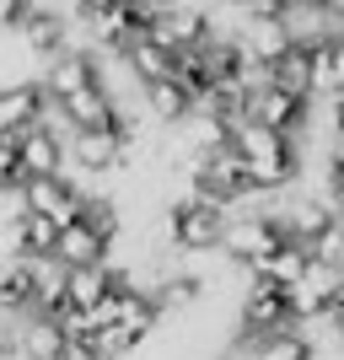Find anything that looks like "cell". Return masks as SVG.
I'll return each mask as SVG.
<instances>
[{
  "mask_svg": "<svg viewBox=\"0 0 344 360\" xmlns=\"http://www.w3.org/2000/svg\"><path fill=\"white\" fill-rule=\"evenodd\" d=\"M172 215H178V248L183 253H210V248H221L226 237V221H231V210L226 205H215V199H178L172 205Z\"/></svg>",
  "mask_w": 344,
  "mask_h": 360,
  "instance_id": "6",
  "label": "cell"
},
{
  "mask_svg": "<svg viewBox=\"0 0 344 360\" xmlns=\"http://www.w3.org/2000/svg\"><path fill=\"white\" fill-rule=\"evenodd\" d=\"M124 60H129V75L146 86V81H172V75L183 70V49L162 44L156 32H140L135 44L124 49Z\"/></svg>",
  "mask_w": 344,
  "mask_h": 360,
  "instance_id": "16",
  "label": "cell"
},
{
  "mask_svg": "<svg viewBox=\"0 0 344 360\" xmlns=\"http://www.w3.org/2000/svg\"><path fill=\"white\" fill-rule=\"evenodd\" d=\"M296 6H333V0H296Z\"/></svg>",
  "mask_w": 344,
  "mask_h": 360,
  "instance_id": "31",
  "label": "cell"
},
{
  "mask_svg": "<svg viewBox=\"0 0 344 360\" xmlns=\"http://www.w3.org/2000/svg\"><path fill=\"white\" fill-rule=\"evenodd\" d=\"M119 285H129V280H124L119 269H113V264H65V301H70L75 312H91V307H103L108 296H113V290Z\"/></svg>",
  "mask_w": 344,
  "mask_h": 360,
  "instance_id": "11",
  "label": "cell"
},
{
  "mask_svg": "<svg viewBox=\"0 0 344 360\" xmlns=\"http://www.w3.org/2000/svg\"><path fill=\"white\" fill-rule=\"evenodd\" d=\"M27 178H32V172H27V162H22L16 135H0V194H16Z\"/></svg>",
  "mask_w": 344,
  "mask_h": 360,
  "instance_id": "26",
  "label": "cell"
},
{
  "mask_svg": "<svg viewBox=\"0 0 344 360\" xmlns=\"http://www.w3.org/2000/svg\"><path fill=\"white\" fill-rule=\"evenodd\" d=\"M333 333L344 339V296H339V307H333Z\"/></svg>",
  "mask_w": 344,
  "mask_h": 360,
  "instance_id": "30",
  "label": "cell"
},
{
  "mask_svg": "<svg viewBox=\"0 0 344 360\" xmlns=\"http://www.w3.org/2000/svg\"><path fill=\"white\" fill-rule=\"evenodd\" d=\"M11 328H16V360H54L70 339L54 312H22Z\"/></svg>",
  "mask_w": 344,
  "mask_h": 360,
  "instance_id": "14",
  "label": "cell"
},
{
  "mask_svg": "<svg viewBox=\"0 0 344 360\" xmlns=\"http://www.w3.org/2000/svg\"><path fill=\"white\" fill-rule=\"evenodd\" d=\"M75 221H87L91 231H103L108 242H119V231H124L119 205H113V199H103V194H87V205H81V215H75Z\"/></svg>",
  "mask_w": 344,
  "mask_h": 360,
  "instance_id": "25",
  "label": "cell"
},
{
  "mask_svg": "<svg viewBox=\"0 0 344 360\" xmlns=\"http://www.w3.org/2000/svg\"><path fill=\"white\" fill-rule=\"evenodd\" d=\"M344 296V264H323L312 258V269L291 285V307H296V323H333V307Z\"/></svg>",
  "mask_w": 344,
  "mask_h": 360,
  "instance_id": "5",
  "label": "cell"
},
{
  "mask_svg": "<svg viewBox=\"0 0 344 360\" xmlns=\"http://www.w3.org/2000/svg\"><path fill=\"white\" fill-rule=\"evenodd\" d=\"M312 91H291V86H253L248 91V103H242V119H258L269 124V129H280V135H296V129H307L312 124ZM237 119V124H242Z\"/></svg>",
  "mask_w": 344,
  "mask_h": 360,
  "instance_id": "4",
  "label": "cell"
},
{
  "mask_svg": "<svg viewBox=\"0 0 344 360\" xmlns=\"http://www.w3.org/2000/svg\"><path fill=\"white\" fill-rule=\"evenodd\" d=\"M75 16H91V11H108V6H124V0H70Z\"/></svg>",
  "mask_w": 344,
  "mask_h": 360,
  "instance_id": "29",
  "label": "cell"
},
{
  "mask_svg": "<svg viewBox=\"0 0 344 360\" xmlns=\"http://www.w3.org/2000/svg\"><path fill=\"white\" fill-rule=\"evenodd\" d=\"M16 32H22V49L38 60H54L60 49H70V16L54 11V6H32V16Z\"/></svg>",
  "mask_w": 344,
  "mask_h": 360,
  "instance_id": "17",
  "label": "cell"
},
{
  "mask_svg": "<svg viewBox=\"0 0 344 360\" xmlns=\"http://www.w3.org/2000/svg\"><path fill=\"white\" fill-rule=\"evenodd\" d=\"M231 146L248 156L253 183L264 188V194H285V188L296 183V172H301L296 135H280V129H269V124H258V119H242L237 135H231Z\"/></svg>",
  "mask_w": 344,
  "mask_h": 360,
  "instance_id": "1",
  "label": "cell"
},
{
  "mask_svg": "<svg viewBox=\"0 0 344 360\" xmlns=\"http://www.w3.org/2000/svg\"><path fill=\"white\" fill-rule=\"evenodd\" d=\"M54 360H108L103 349H97V339H91V333H70V339H65V349Z\"/></svg>",
  "mask_w": 344,
  "mask_h": 360,
  "instance_id": "27",
  "label": "cell"
},
{
  "mask_svg": "<svg viewBox=\"0 0 344 360\" xmlns=\"http://www.w3.org/2000/svg\"><path fill=\"white\" fill-rule=\"evenodd\" d=\"M129 162V135L124 129H75L70 135V167L87 178H103Z\"/></svg>",
  "mask_w": 344,
  "mask_h": 360,
  "instance_id": "9",
  "label": "cell"
},
{
  "mask_svg": "<svg viewBox=\"0 0 344 360\" xmlns=\"http://www.w3.org/2000/svg\"><path fill=\"white\" fill-rule=\"evenodd\" d=\"M296 323V307H291V285H274L258 269H248V296L237 307V333L242 339H258V333L291 328Z\"/></svg>",
  "mask_w": 344,
  "mask_h": 360,
  "instance_id": "3",
  "label": "cell"
},
{
  "mask_svg": "<svg viewBox=\"0 0 344 360\" xmlns=\"http://www.w3.org/2000/svg\"><path fill=\"white\" fill-rule=\"evenodd\" d=\"M108 248H113V242H108L103 231H91L87 221H65L54 258H60V264H103V258H108Z\"/></svg>",
  "mask_w": 344,
  "mask_h": 360,
  "instance_id": "21",
  "label": "cell"
},
{
  "mask_svg": "<svg viewBox=\"0 0 344 360\" xmlns=\"http://www.w3.org/2000/svg\"><path fill=\"white\" fill-rule=\"evenodd\" d=\"M54 108L44 81H11V86H0V135H16V129H27L38 124Z\"/></svg>",
  "mask_w": 344,
  "mask_h": 360,
  "instance_id": "13",
  "label": "cell"
},
{
  "mask_svg": "<svg viewBox=\"0 0 344 360\" xmlns=\"http://www.w3.org/2000/svg\"><path fill=\"white\" fill-rule=\"evenodd\" d=\"M258 274H264V280H274V285H296L301 274L312 269V248H307V242H285V248H274L269 258H264V264H253Z\"/></svg>",
  "mask_w": 344,
  "mask_h": 360,
  "instance_id": "22",
  "label": "cell"
},
{
  "mask_svg": "<svg viewBox=\"0 0 344 360\" xmlns=\"http://www.w3.org/2000/svg\"><path fill=\"white\" fill-rule=\"evenodd\" d=\"M280 221H285V231H291L296 242H312V237H323V231L339 221V205H333L329 194L317 199V194H296V188H285Z\"/></svg>",
  "mask_w": 344,
  "mask_h": 360,
  "instance_id": "12",
  "label": "cell"
},
{
  "mask_svg": "<svg viewBox=\"0 0 344 360\" xmlns=\"http://www.w3.org/2000/svg\"><path fill=\"white\" fill-rule=\"evenodd\" d=\"M87 205V194L70 183V172H32L22 188H16V210H44L54 221H75Z\"/></svg>",
  "mask_w": 344,
  "mask_h": 360,
  "instance_id": "7",
  "label": "cell"
},
{
  "mask_svg": "<svg viewBox=\"0 0 344 360\" xmlns=\"http://www.w3.org/2000/svg\"><path fill=\"white\" fill-rule=\"evenodd\" d=\"M54 113L65 119V129H124V108H119V97L97 81V86H81V91H70V97H60L54 103Z\"/></svg>",
  "mask_w": 344,
  "mask_h": 360,
  "instance_id": "8",
  "label": "cell"
},
{
  "mask_svg": "<svg viewBox=\"0 0 344 360\" xmlns=\"http://www.w3.org/2000/svg\"><path fill=\"white\" fill-rule=\"evenodd\" d=\"M60 231H65V221H54V215H44V210H16L6 242H11L16 258H54Z\"/></svg>",
  "mask_w": 344,
  "mask_h": 360,
  "instance_id": "15",
  "label": "cell"
},
{
  "mask_svg": "<svg viewBox=\"0 0 344 360\" xmlns=\"http://www.w3.org/2000/svg\"><path fill=\"white\" fill-rule=\"evenodd\" d=\"M32 6H38V0H0V32H16L32 16Z\"/></svg>",
  "mask_w": 344,
  "mask_h": 360,
  "instance_id": "28",
  "label": "cell"
},
{
  "mask_svg": "<svg viewBox=\"0 0 344 360\" xmlns=\"http://www.w3.org/2000/svg\"><path fill=\"white\" fill-rule=\"evenodd\" d=\"M269 81L274 86H291V91H312V44L296 38V44L269 65Z\"/></svg>",
  "mask_w": 344,
  "mask_h": 360,
  "instance_id": "23",
  "label": "cell"
},
{
  "mask_svg": "<svg viewBox=\"0 0 344 360\" xmlns=\"http://www.w3.org/2000/svg\"><path fill=\"white\" fill-rule=\"evenodd\" d=\"M97 81H103V54H97V49H75L70 44L44 65V86H49L54 103L70 97V91H81V86H97Z\"/></svg>",
  "mask_w": 344,
  "mask_h": 360,
  "instance_id": "10",
  "label": "cell"
},
{
  "mask_svg": "<svg viewBox=\"0 0 344 360\" xmlns=\"http://www.w3.org/2000/svg\"><path fill=\"white\" fill-rule=\"evenodd\" d=\"M0 312H38V258H16L0 269Z\"/></svg>",
  "mask_w": 344,
  "mask_h": 360,
  "instance_id": "19",
  "label": "cell"
},
{
  "mask_svg": "<svg viewBox=\"0 0 344 360\" xmlns=\"http://www.w3.org/2000/svg\"><path fill=\"white\" fill-rule=\"evenodd\" d=\"M199 296H205V280H199V274H172V280L156 285L162 312H189V307H199Z\"/></svg>",
  "mask_w": 344,
  "mask_h": 360,
  "instance_id": "24",
  "label": "cell"
},
{
  "mask_svg": "<svg viewBox=\"0 0 344 360\" xmlns=\"http://www.w3.org/2000/svg\"><path fill=\"white\" fill-rule=\"evenodd\" d=\"M291 231H285L280 210H248V215H231L226 221V237H221V253L237 264V269H253L274 248H285Z\"/></svg>",
  "mask_w": 344,
  "mask_h": 360,
  "instance_id": "2",
  "label": "cell"
},
{
  "mask_svg": "<svg viewBox=\"0 0 344 360\" xmlns=\"http://www.w3.org/2000/svg\"><path fill=\"white\" fill-rule=\"evenodd\" d=\"M242 345L253 349V360H317V345L307 339L301 323L274 328V333H258V339H242Z\"/></svg>",
  "mask_w": 344,
  "mask_h": 360,
  "instance_id": "20",
  "label": "cell"
},
{
  "mask_svg": "<svg viewBox=\"0 0 344 360\" xmlns=\"http://www.w3.org/2000/svg\"><path fill=\"white\" fill-rule=\"evenodd\" d=\"M140 97H146V113L156 124H189V113H194V86H189L183 75H172V81H146Z\"/></svg>",
  "mask_w": 344,
  "mask_h": 360,
  "instance_id": "18",
  "label": "cell"
}]
</instances>
